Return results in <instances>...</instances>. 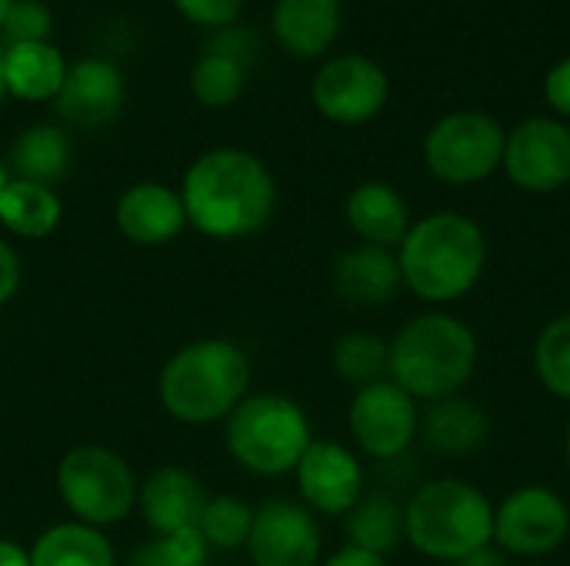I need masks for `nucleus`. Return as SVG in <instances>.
Listing matches in <instances>:
<instances>
[{
	"instance_id": "nucleus-1",
	"label": "nucleus",
	"mask_w": 570,
	"mask_h": 566,
	"mask_svg": "<svg viewBox=\"0 0 570 566\" xmlns=\"http://www.w3.org/2000/svg\"><path fill=\"white\" fill-rule=\"evenodd\" d=\"M177 190L187 210V227L220 244L261 234L277 207L274 173L257 153L240 147L200 153Z\"/></svg>"
},
{
	"instance_id": "nucleus-2",
	"label": "nucleus",
	"mask_w": 570,
	"mask_h": 566,
	"mask_svg": "<svg viewBox=\"0 0 570 566\" xmlns=\"http://www.w3.org/2000/svg\"><path fill=\"white\" fill-rule=\"evenodd\" d=\"M250 357L237 340L200 337L177 347L157 377L164 414L184 427L224 424L250 394Z\"/></svg>"
},
{
	"instance_id": "nucleus-3",
	"label": "nucleus",
	"mask_w": 570,
	"mask_h": 566,
	"mask_svg": "<svg viewBox=\"0 0 570 566\" xmlns=\"http://www.w3.org/2000/svg\"><path fill=\"white\" fill-rule=\"evenodd\" d=\"M404 287L434 307L468 297L488 270V237L478 220L458 210H438L407 230L397 247Z\"/></svg>"
},
{
	"instance_id": "nucleus-4",
	"label": "nucleus",
	"mask_w": 570,
	"mask_h": 566,
	"mask_svg": "<svg viewBox=\"0 0 570 566\" xmlns=\"http://www.w3.org/2000/svg\"><path fill=\"white\" fill-rule=\"evenodd\" d=\"M478 360V334L444 310L407 320L391 340V380L417 404L458 397L471 384Z\"/></svg>"
},
{
	"instance_id": "nucleus-5",
	"label": "nucleus",
	"mask_w": 570,
	"mask_h": 566,
	"mask_svg": "<svg viewBox=\"0 0 570 566\" xmlns=\"http://www.w3.org/2000/svg\"><path fill=\"white\" fill-rule=\"evenodd\" d=\"M404 540L428 560H464L494 547V504L468 480H428L404 504Z\"/></svg>"
},
{
	"instance_id": "nucleus-6",
	"label": "nucleus",
	"mask_w": 570,
	"mask_h": 566,
	"mask_svg": "<svg viewBox=\"0 0 570 566\" xmlns=\"http://www.w3.org/2000/svg\"><path fill=\"white\" fill-rule=\"evenodd\" d=\"M311 444V417L287 394H247L224 420L227 457L254 477L294 474Z\"/></svg>"
},
{
	"instance_id": "nucleus-7",
	"label": "nucleus",
	"mask_w": 570,
	"mask_h": 566,
	"mask_svg": "<svg viewBox=\"0 0 570 566\" xmlns=\"http://www.w3.org/2000/svg\"><path fill=\"white\" fill-rule=\"evenodd\" d=\"M53 487L70 520L110 530L134 517L140 477L120 450L107 444H77L60 457Z\"/></svg>"
},
{
	"instance_id": "nucleus-8",
	"label": "nucleus",
	"mask_w": 570,
	"mask_h": 566,
	"mask_svg": "<svg viewBox=\"0 0 570 566\" xmlns=\"http://www.w3.org/2000/svg\"><path fill=\"white\" fill-rule=\"evenodd\" d=\"M508 130L498 117L484 110L444 113L424 137L428 170L451 187H468L488 180L504 163Z\"/></svg>"
},
{
	"instance_id": "nucleus-9",
	"label": "nucleus",
	"mask_w": 570,
	"mask_h": 566,
	"mask_svg": "<svg viewBox=\"0 0 570 566\" xmlns=\"http://www.w3.org/2000/svg\"><path fill=\"white\" fill-rule=\"evenodd\" d=\"M568 537V500L544 484H524L494 507V547L501 554L538 560L561 550Z\"/></svg>"
},
{
	"instance_id": "nucleus-10",
	"label": "nucleus",
	"mask_w": 570,
	"mask_h": 566,
	"mask_svg": "<svg viewBox=\"0 0 570 566\" xmlns=\"http://www.w3.org/2000/svg\"><path fill=\"white\" fill-rule=\"evenodd\" d=\"M347 427L361 454L374 460H394L411 450L421 430L417 400L391 377L357 387L347 407Z\"/></svg>"
},
{
	"instance_id": "nucleus-11",
	"label": "nucleus",
	"mask_w": 570,
	"mask_h": 566,
	"mask_svg": "<svg viewBox=\"0 0 570 566\" xmlns=\"http://www.w3.org/2000/svg\"><path fill=\"white\" fill-rule=\"evenodd\" d=\"M311 97L321 117H327L331 123L357 127L384 110L391 97V80L377 60L361 53H344L317 70L311 83Z\"/></svg>"
},
{
	"instance_id": "nucleus-12",
	"label": "nucleus",
	"mask_w": 570,
	"mask_h": 566,
	"mask_svg": "<svg viewBox=\"0 0 570 566\" xmlns=\"http://www.w3.org/2000/svg\"><path fill=\"white\" fill-rule=\"evenodd\" d=\"M244 550L250 566H321V524L301 500H264L254 507V527Z\"/></svg>"
},
{
	"instance_id": "nucleus-13",
	"label": "nucleus",
	"mask_w": 570,
	"mask_h": 566,
	"mask_svg": "<svg viewBox=\"0 0 570 566\" xmlns=\"http://www.w3.org/2000/svg\"><path fill=\"white\" fill-rule=\"evenodd\" d=\"M504 173L524 193H554L570 183V127L558 117H528L508 133Z\"/></svg>"
},
{
	"instance_id": "nucleus-14",
	"label": "nucleus",
	"mask_w": 570,
	"mask_h": 566,
	"mask_svg": "<svg viewBox=\"0 0 570 566\" xmlns=\"http://www.w3.org/2000/svg\"><path fill=\"white\" fill-rule=\"evenodd\" d=\"M297 500L314 517H347L364 497L361 457L337 440H314L294 467Z\"/></svg>"
},
{
	"instance_id": "nucleus-15",
	"label": "nucleus",
	"mask_w": 570,
	"mask_h": 566,
	"mask_svg": "<svg viewBox=\"0 0 570 566\" xmlns=\"http://www.w3.org/2000/svg\"><path fill=\"white\" fill-rule=\"evenodd\" d=\"M117 234L134 247H167L187 230V210L180 190L160 180L130 183L114 203Z\"/></svg>"
},
{
	"instance_id": "nucleus-16",
	"label": "nucleus",
	"mask_w": 570,
	"mask_h": 566,
	"mask_svg": "<svg viewBox=\"0 0 570 566\" xmlns=\"http://www.w3.org/2000/svg\"><path fill=\"white\" fill-rule=\"evenodd\" d=\"M207 497L210 494L204 490L194 470L164 464V467H154L147 477H140L137 514L144 517L154 537L184 534V530H197Z\"/></svg>"
},
{
	"instance_id": "nucleus-17",
	"label": "nucleus",
	"mask_w": 570,
	"mask_h": 566,
	"mask_svg": "<svg viewBox=\"0 0 570 566\" xmlns=\"http://www.w3.org/2000/svg\"><path fill=\"white\" fill-rule=\"evenodd\" d=\"M127 97V83L117 63L104 57H83L77 63H67L63 87L57 93V113L83 130L110 123Z\"/></svg>"
},
{
	"instance_id": "nucleus-18",
	"label": "nucleus",
	"mask_w": 570,
	"mask_h": 566,
	"mask_svg": "<svg viewBox=\"0 0 570 566\" xmlns=\"http://www.w3.org/2000/svg\"><path fill=\"white\" fill-rule=\"evenodd\" d=\"M334 294L351 307H381L404 290L397 250L384 247H351L331 267Z\"/></svg>"
},
{
	"instance_id": "nucleus-19",
	"label": "nucleus",
	"mask_w": 570,
	"mask_h": 566,
	"mask_svg": "<svg viewBox=\"0 0 570 566\" xmlns=\"http://www.w3.org/2000/svg\"><path fill=\"white\" fill-rule=\"evenodd\" d=\"M344 217H347V227L361 237V244L384 247V250H397L407 230L414 227L407 200L401 197L397 187L384 180L357 183L344 200Z\"/></svg>"
},
{
	"instance_id": "nucleus-20",
	"label": "nucleus",
	"mask_w": 570,
	"mask_h": 566,
	"mask_svg": "<svg viewBox=\"0 0 570 566\" xmlns=\"http://www.w3.org/2000/svg\"><path fill=\"white\" fill-rule=\"evenodd\" d=\"M417 437L424 440V447L438 457L448 460H464L474 457L488 437H491V417L484 414L481 404L468 400V397H444L428 404V410L421 414V430Z\"/></svg>"
},
{
	"instance_id": "nucleus-21",
	"label": "nucleus",
	"mask_w": 570,
	"mask_h": 566,
	"mask_svg": "<svg viewBox=\"0 0 570 566\" xmlns=\"http://www.w3.org/2000/svg\"><path fill=\"white\" fill-rule=\"evenodd\" d=\"M341 33V0H277L274 37L294 57H321Z\"/></svg>"
},
{
	"instance_id": "nucleus-22",
	"label": "nucleus",
	"mask_w": 570,
	"mask_h": 566,
	"mask_svg": "<svg viewBox=\"0 0 570 566\" xmlns=\"http://www.w3.org/2000/svg\"><path fill=\"white\" fill-rule=\"evenodd\" d=\"M63 220V200L53 187L10 177L0 193V230L10 240H47Z\"/></svg>"
},
{
	"instance_id": "nucleus-23",
	"label": "nucleus",
	"mask_w": 570,
	"mask_h": 566,
	"mask_svg": "<svg viewBox=\"0 0 570 566\" xmlns=\"http://www.w3.org/2000/svg\"><path fill=\"white\" fill-rule=\"evenodd\" d=\"M30 566H117V550L107 530L60 520L43 527L27 547Z\"/></svg>"
},
{
	"instance_id": "nucleus-24",
	"label": "nucleus",
	"mask_w": 570,
	"mask_h": 566,
	"mask_svg": "<svg viewBox=\"0 0 570 566\" xmlns=\"http://www.w3.org/2000/svg\"><path fill=\"white\" fill-rule=\"evenodd\" d=\"M63 77H67V60L50 40L3 47V87L10 97L27 103L57 100Z\"/></svg>"
},
{
	"instance_id": "nucleus-25",
	"label": "nucleus",
	"mask_w": 570,
	"mask_h": 566,
	"mask_svg": "<svg viewBox=\"0 0 570 566\" xmlns=\"http://www.w3.org/2000/svg\"><path fill=\"white\" fill-rule=\"evenodd\" d=\"M70 137L60 123H33L20 130L7 150V173L17 180H33L53 187L70 170Z\"/></svg>"
},
{
	"instance_id": "nucleus-26",
	"label": "nucleus",
	"mask_w": 570,
	"mask_h": 566,
	"mask_svg": "<svg viewBox=\"0 0 570 566\" xmlns=\"http://www.w3.org/2000/svg\"><path fill=\"white\" fill-rule=\"evenodd\" d=\"M347 547L387 557L404 544V504L387 494H364L344 520Z\"/></svg>"
},
{
	"instance_id": "nucleus-27",
	"label": "nucleus",
	"mask_w": 570,
	"mask_h": 566,
	"mask_svg": "<svg viewBox=\"0 0 570 566\" xmlns=\"http://www.w3.org/2000/svg\"><path fill=\"white\" fill-rule=\"evenodd\" d=\"M331 367L354 390L387 380L391 377V344L371 330H347L331 347Z\"/></svg>"
},
{
	"instance_id": "nucleus-28",
	"label": "nucleus",
	"mask_w": 570,
	"mask_h": 566,
	"mask_svg": "<svg viewBox=\"0 0 570 566\" xmlns=\"http://www.w3.org/2000/svg\"><path fill=\"white\" fill-rule=\"evenodd\" d=\"M254 527V507L244 497L234 494H217L207 497V507L200 514L197 534L204 537V544L217 554H234L247 547Z\"/></svg>"
},
{
	"instance_id": "nucleus-29",
	"label": "nucleus",
	"mask_w": 570,
	"mask_h": 566,
	"mask_svg": "<svg viewBox=\"0 0 570 566\" xmlns=\"http://www.w3.org/2000/svg\"><path fill=\"white\" fill-rule=\"evenodd\" d=\"M244 87H247V67L224 53L204 50L190 70V93L207 110H224V107L237 103Z\"/></svg>"
},
{
	"instance_id": "nucleus-30",
	"label": "nucleus",
	"mask_w": 570,
	"mask_h": 566,
	"mask_svg": "<svg viewBox=\"0 0 570 566\" xmlns=\"http://www.w3.org/2000/svg\"><path fill=\"white\" fill-rule=\"evenodd\" d=\"M534 374L538 384L554 397L570 404V314L551 317L534 340Z\"/></svg>"
},
{
	"instance_id": "nucleus-31",
	"label": "nucleus",
	"mask_w": 570,
	"mask_h": 566,
	"mask_svg": "<svg viewBox=\"0 0 570 566\" xmlns=\"http://www.w3.org/2000/svg\"><path fill=\"white\" fill-rule=\"evenodd\" d=\"M210 547L197 530L150 537L140 544L124 566H210Z\"/></svg>"
},
{
	"instance_id": "nucleus-32",
	"label": "nucleus",
	"mask_w": 570,
	"mask_h": 566,
	"mask_svg": "<svg viewBox=\"0 0 570 566\" xmlns=\"http://www.w3.org/2000/svg\"><path fill=\"white\" fill-rule=\"evenodd\" d=\"M50 30H53V10L43 0H13L0 23V40H3V47L47 43Z\"/></svg>"
},
{
	"instance_id": "nucleus-33",
	"label": "nucleus",
	"mask_w": 570,
	"mask_h": 566,
	"mask_svg": "<svg viewBox=\"0 0 570 566\" xmlns=\"http://www.w3.org/2000/svg\"><path fill=\"white\" fill-rule=\"evenodd\" d=\"M244 3L247 0H174V7L184 20L210 27V30L230 27L240 17Z\"/></svg>"
},
{
	"instance_id": "nucleus-34",
	"label": "nucleus",
	"mask_w": 570,
	"mask_h": 566,
	"mask_svg": "<svg viewBox=\"0 0 570 566\" xmlns=\"http://www.w3.org/2000/svg\"><path fill=\"white\" fill-rule=\"evenodd\" d=\"M254 43H257V40H254V33H250V30H237V27L230 23V27H220V30H214V37H210L207 50H210V53L234 57V60H240L244 67H250Z\"/></svg>"
},
{
	"instance_id": "nucleus-35",
	"label": "nucleus",
	"mask_w": 570,
	"mask_h": 566,
	"mask_svg": "<svg viewBox=\"0 0 570 566\" xmlns=\"http://www.w3.org/2000/svg\"><path fill=\"white\" fill-rule=\"evenodd\" d=\"M20 284H23V260H20V250L0 234V310L20 294Z\"/></svg>"
},
{
	"instance_id": "nucleus-36",
	"label": "nucleus",
	"mask_w": 570,
	"mask_h": 566,
	"mask_svg": "<svg viewBox=\"0 0 570 566\" xmlns=\"http://www.w3.org/2000/svg\"><path fill=\"white\" fill-rule=\"evenodd\" d=\"M544 97H548V107H551L558 117H568L570 120V57H564L561 63H554V67L548 70Z\"/></svg>"
},
{
	"instance_id": "nucleus-37",
	"label": "nucleus",
	"mask_w": 570,
	"mask_h": 566,
	"mask_svg": "<svg viewBox=\"0 0 570 566\" xmlns=\"http://www.w3.org/2000/svg\"><path fill=\"white\" fill-rule=\"evenodd\" d=\"M321 566H391L387 557H377V554H367V550H357V547H341L337 554H331L327 560H321Z\"/></svg>"
},
{
	"instance_id": "nucleus-38",
	"label": "nucleus",
	"mask_w": 570,
	"mask_h": 566,
	"mask_svg": "<svg viewBox=\"0 0 570 566\" xmlns=\"http://www.w3.org/2000/svg\"><path fill=\"white\" fill-rule=\"evenodd\" d=\"M0 566H30L27 547L10 537H0Z\"/></svg>"
},
{
	"instance_id": "nucleus-39",
	"label": "nucleus",
	"mask_w": 570,
	"mask_h": 566,
	"mask_svg": "<svg viewBox=\"0 0 570 566\" xmlns=\"http://www.w3.org/2000/svg\"><path fill=\"white\" fill-rule=\"evenodd\" d=\"M448 566H511L508 564V554H501L498 547H484V550H478V554H471V557H464V560H454V564Z\"/></svg>"
},
{
	"instance_id": "nucleus-40",
	"label": "nucleus",
	"mask_w": 570,
	"mask_h": 566,
	"mask_svg": "<svg viewBox=\"0 0 570 566\" xmlns=\"http://www.w3.org/2000/svg\"><path fill=\"white\" fill-rule=\"evenodd\" d=\"M7 97V87H3V47H0V100Z\"/></svg>"
},
{
	"instance_id": "nucleus-41",
	"label": "nucleus",
	"mask_w": 570,
	"mask_h": 566,
	"mask_svg": "<svg viewBox=\"0 0 570 566\" xmlns=\"http://www.w3.org/2000/svg\"><path fill=\"white\" fill-rule=\"evenodd\" d=\"M7 180H10V173H7V163H0V193H3V187H7Z\"/></svg>"
},
{
	"instance_id": "nucleus-42",
	"label": "nucleus",
	"mask_w": 570,
	"mask_h": 566,
	"mask_svg": "<svg viewBox=\"0 0 570 566\" xmlns=\"http://www.w3.org/2000/svg\"><path fill=\"white\" fill-rule=\"evenodd\" d=\"M564 460H568V470H570V424H568V437H564Z\"/></svg>"
},
{
	"instance_id": "nucleus-43",
	"label": "nucleus",
	"mask_w": 570,
	"mask_h": 566,
	"mask_svg": "<svg viewBox=\"0 0 570 566\" xmlns=\"http://www.w3.org/2000/svg\"><path fill=\"white\" fill-rule=\"evenodd\" d=\"M10 3H13V0H0V23H3V17H7V10H10Z\"/></svg>"
},
{
	"instance_id": "nucleus-44",
	"label": "nucleus",
	"mask_w": 570,
	"mask_h": 566,
	"mask_svg": "<svg viewBox=\"0 0 570 566\" xmlns=\"http://www.w3.org/2000/svg\"><path fill=\"white\" fill-rule=\"evenodd\" d=\"M531 566H548V564H531Z\"/></svg>"
}]
</instances>
